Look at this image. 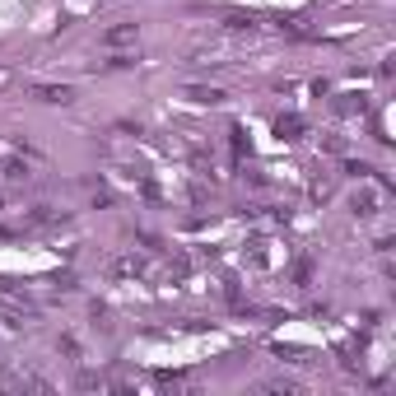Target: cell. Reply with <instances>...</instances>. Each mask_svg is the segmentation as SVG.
Instances as JSON below:
<instances>
[{
    "label": "cell",
    "instance_id": "obj_1",
    "mask_svg": "<svg viewBox=\"0 0 396 396\" xmlns=\"http://www.w3.org/2000/svg\"><path fill=\"white\" fill-rule=\"evenodd\" d=\"M33 98L37 103H61V107H66V103L75 98V89H70V84H33Z\"/></svg>",
    "mask_w": 396,
    "mask_h": 396
},
{
    "label": "cell",
    "instance_id": "obj_2",
    "mask_svg": "<svg viewBox=\"0 0 396 396\" xmlns=\"http://www.w3.org/2000/svg\"><path fill=\"white\" fill-rule=\"evenodd\" d=\"M136 37H140V23H117V28H107L103 42L107 47H126V42H136Z\"/></svg>",
    "mask_w": 396,
    "mask_h": 396
},
{
    "label": "cell",
    "instance_id": "obj_3",
    "mask_svg": "<svg viewBox=\"0 0 396 396\" xmlns=\"http://www.w3.org/2000/svg\"><path fill=\"white\" fill-rule=\"evenodd\" d=\"M187 98L201 103V107H215V103H224V93H219V89H205V84H192V89H187Z\"/></svg>",
    "mask_w": 396,
    "mask_h": 396
},
{
    "label": "cell",
    "instance_id": "obj_4",
    "mask_svg": "<svg viewBox=\"0 0 396 396\" xmlns=\"http://www.w3.org/2000/svg\"><path fill=\"white\" fill-rule=\"evenodd\" d=\"M354 215H359V219L378 215V192H359V196H354Z\"/></svg>",
    "mask_w": 396,
    "mask_h": 396
},
{
    "label": "cell",
    "instance_id": "obj_5",
    "mask_svg": "<svg viewBox=\"0 0 396 396\" xmlns=\"http://www.w3.org/2000/svg\"><path fill=\"white\" fill-rule=\"evenodd\" d=\"M298 131H303L298 117H280V122H275V136H280V140H298Z\"/></svg>",
    "mask_w": 396,
    "mask_h": 396
},
{
    "label": "cell",
    "instance_id": "obj_6",
    "mask_svg": "<svg viewBox=\"0 0 396 396\" xmlns=\"http://www.w3.org/2000/svg\"><path fill=\"white\" fill-rule=\"evenodd\" d=\"M140 271H145V261H140V257H122V261H117V275H140Z\"/></svg>",
    "mask_w": 396,
    "mask_h": 396
},
{
    "label": "cell",
    "instance_id": "obj_7",
    "mask_svg": "<svg viewBox=\"0 0 396 396\" xmlns=\"http://www.w3.org/2000/svg\"><path fill=\"white\" fill-rule=\"evenodd\" d=\"M5 177H10V182L28 177V163H19V158H10V163H5Z\"/></svg>",
    "mask_w": 396,
    "mask_h": 396
},
{
    "label": "cell",
    "instance_id": "obj_8",
    "mask_svg": "<svg viewBox=\"0 0 396 396\" xmlns=\"http://www.w3.org/2000/svg\"><path fill=\"white\" fill-rule=\"evenodd\" d=\"M10 84H14V70H10V66H0V93L10 89Z\"/></svg>",
    "mask_w": 396,
    "mask_h": 396
}]
</instances>
